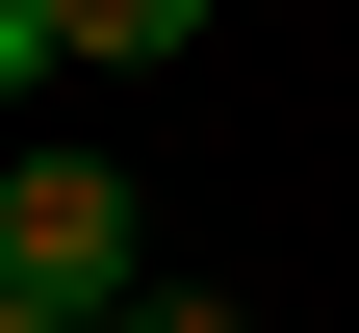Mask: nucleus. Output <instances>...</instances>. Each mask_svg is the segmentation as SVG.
Returning a JSON list of instances; mask_svg holds the SVG:
<instances>
[{
  "mask_svg": "<svg viewBox=\"0 0 359 333\" xmlns=\"http://www.w3.org/2000/svg\"><path fill=\"white\" fill-rule=\"evenodd\" d=\"M52 52L77 77H154V52H205V0H52Z\"/></svg>",
  "mask_w": 359,
  "mask_h": 333,
  "instance_id": "f03ea898",
  "label": "nucleus"
},
{
  "mask_svg": "<svg viewBox=\"0 0 359 333\" xmlns=\"http://www.w3.org/2000/svg\"><path fill=\"white\" fill-rule=\"evenodd\" d=\"M26 77H77V52H52V0H0V103H26Z\"/></svg>",
  "mask_w": 359,
  "mask_h": 333,
  "instance_id": "7ed1b4c3",
  "label": "nucleus"
},
{
  "mask_svg": "<svg viewBox=\"0 0 359 333\" xmlns=\"http://www.w3.org/2000/svg\"><path fill=\"white\" fill-rule=\"evenodd\" d=\"M0 282H26V308H128V282H154L128 179L103 154H0Z\"/></svg>",
  "mask_w": 359,
  "mask_h": 333,
  "instance_id": "f257e3e1",
  "label": "nucleus"
},
{
  "mask_svg": "<svg viewBox=\"0 0 359 333\" xmlns=\"http://www.w3.org/2000/svg\"><path fill=\"white\" fill-rule=\"evenodd\" d=\"M0 333H103V308H26V282H0Z\"/></svg>",
  "mask_w": 359,
  "mask_h": 333,
  "instance_id": "39448f33",
  "label": "nucleus"
},
{
  "mask_svg": "<svg viewBox=\"0 0 359 333\" xmlns=\"http://www.w3.org/2000/svg\"><path fill=\"white\" fill-rule=\"evenodd\" d=\"M103 333H231V308H205V282H128V308H103Z\"/></svg>",
  "mask_w": 359,
  "mask_h": 333,
  "instance_id": "20e7f679",
  "label": "nucleus"
}]
</instances>
